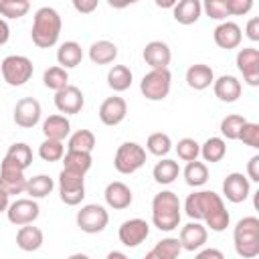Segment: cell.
I'll use <instances>...</instances> for the list:
<instances>
[{
	"label": "cell",
	"instance_id": "48",
	"mask_svg": "<svg viewBox=\"0 0 259 259\" xmlns=\"http://www.w3.org/2000/svg\"><path fill=\"white\" fill-rule=\"evenodd\" d=\"M245 32H247V38H249V40H253V42H257V40H259V18H257V16L249 18Z\"/></svg>",
	"mask_w": 259,
	"mask_h": 259
},
{
	"label": "cell",
	"instance_id": "31",
	"mask_svg": "<svg viewBox=\"0 0 259 259\" xmlns=\"http://www.w3.org/2000/svg\"><path fill=\"white\" fill-rule=\"evenodd\" d=\"M178 174H180V166L176 160H170V158L160 160L152 170V176L158 184H172L178 178Z\"/></svg>",
	"mask_w": 259,
	"mask_h": 259
},
{
	"label": "cell",
	"instance_id": "36",
	"mask_svg": "<svg viewBox=\"0 0 259 259\" xmlns=\"http://www.w3.org/2000/svg\"><path fill=\"white\" fill-rule=\"evenodd\" d=\"M42 83H45V87H49V89H53L57 93V91H61V89H65L69 85V73L59 65L49 67L42 73Z\"/></svg>",
	"mask_w": 259,
	"mask_h": 259
},
{
	"label": "cell",
	"instance_id": "9",
	"mask_svg": "<svg viewBox=\"0 0 259 259\" xmlns=\"http://www.w3.org/2000/svg\"><path fill=\"white\" fill-rule=\"evenodd\" d=\"M107 223H109V214L101 204H85L77 212V227L83 233L89 235L101 233L107 227Z\"/></svg>",
	"mask_w": 259,
	"mask_h": 259
},
{
	"label": "cell",
	"instance_id": "34",
	"mask_svg": "<svg viewBox=\"0 0 259 259\" xmlns=\"http://www.w3.org/2000/svg\"><path fill=\"white\" fill-rule=\"evenodd\" d=\"M227 154V144L223 138H208L202 146H200V156L204 158V162H221Z\"/></svg>",
	"mask_w": 259,
	"mask_h": 259
},
{
	"label": "cell",
	"instance_id": "14",
	"mask_svg": "<svg viewBox=\"0 0 259 259\" xmlns=\"http://www.w3.org/2000/svg\"><path fill=\"white\" fill-rule=\"evenodd\" d=\"M40 103L34 97H22L14 105V123L20 127H34L40 121Z\"/></svg>",
	"mask_w": 259,
	"mask_h": 259
},
{
	"label": "cell",
	"instance_id": "6",
	"mask_svg": "<svg viewBox=\"0 0 259 259\" xmlns=\"http://www.w3.org/2000/svg\"><path fill=\"white\" fill-rule=\"evenodd\" d=\"M172 87V73L168 69H152L140 81V91L150 101H162L168 97Z\"/></svg>",
	"mask_w": 259,
	"mask_h": 259
},
{
	"label": "cell",
	"instance_id": "39",
	"mask_svg": "<svg viewBox=\"0 0 259 259\" xmlns=\"http://www.w3.org/2000/svg\"><path fill=\"white\" fill-rule=\"evenodd\" d=\"M247 123V119L239 113H231L227 117H223L221 121V134L223 138L227 140H239V134H241V127Z\"/></svg>",
	"mask_w": 259,
	"mask_h": 259
},
{
	"label": "cell",
	"instance_id": "51",
	"mask_svg": "<svg viewBox=\"0 0 259 259\" xmlns=\"http://www.w3.org/2000/svg\"><path fill=\"white\" fill-rule=\"evenodd\" d=\"M8 38H10V26H8V22L4 18H0V47L6 45Z\"/></svg>",
	"mask_w": 259,
	"mask_h": 259
},
{
	"label": "cell",
	"instance_id": "21",
	"mask_svg": "<svg viewBox=\"0 0 259 259\" xmlns=\"http://www.w3.org/2000/svg\"><path fill=\"white\" fill-rule=\"evenodd\" d=\"M144 61L152 69H168L172 61V51L164 40H150L144 49Z\"/></svg>",
	"mask_w": 259,
	"mask_h": 259
},
{
	"label": "cell",
	"instance_id": "26",
	"mask_svg": "<svg viewBox=\"0 0 259 259\" xmlns=\"http://www.w3.org/2000/svg\"><path fill=\"white\" fill-rule=\"evenodd\" d=\"M57 61H59V67H63L65 71L77 67L83 61V49H81V45L75 42V40H65L57 49Z\"/></svg>",
	"mask_w": 259,
	"mask_h": 259
},
{
	"label": "cell",
	"instance_id": "42",
	"mask_svg": "<svg viewBox=\"0 0 259 259\" xmlns=\"http://www.w3.org/2000/svg\"><path fill=\"white\" fill-rule=\"evenodd\" d=\"M38 156L45 162H59L65 156V144L63 142H57V140H45L38 146Z\"/></svg>",
	"mask_w": 259,
	"mask_h": 259
},
{
	"label": "cell",
	"instance_id": "3",
	"mask_svg": "<svg viewBox=\"0 0 259 259\" xmlns=\"http://www.w3.org/2000/svg\"><path fill=\"white\" fill-rule=\"evenodd\" d=\"M180 198L172 190H162L152 198V223L160 231H174L180 225Z\"/></svg>",
	"mask_w": 259,
	"mask_h": 259
},
{
	"label": "cell",
	"instance_id": "7",
	"mask_svg": "<svg viewBox=\"0 0 259 259\" xmlns=\"http://www.w3.org/2000/svg\"><path fill=\"white\" fill-rule=\"evenodd\" d=\"M146 164V150L136 142H123L113 158V166L119 174H134Z\"/></svg>",
	"mask_w": 259,
	"mask_h": 259
},
{
	"label": "cell",
	"instance_id": "45",
	"mask_svg": "<svg viewBox=\"0 0 259 259\" xmlns=\"http://www.w3.org/2000/svg\"><path fill=\"white\" fill-rule=\"evenodd\" d=\"M202 8H204L206 16L212 18V20H223L225 22L227 16H229V10L225 6V0H206Z\"/></svg>",
	"mask_w": 259,
	"mask_h": 259
},
{
	"label": "cell",
	"instance_id": "47",
	"mask_svg": "<svg viewBox=\"0 0 259 259\" xmlns=\"http://www.w3.org/2000/svg\"><path fill=\"white\" fill-rule=\"evenodd\" d=\"M97 0H73V8L77 10V12H83V14H89V12H93L95 8H97Z\"/></svg>",
	"mask_w": 259,
	"mask_h": 259
},
{
	"label": "cell",
	"instance_id": "30",
	"mask_svg": "<svg viewBox=\"0 0 259 259\" xmlns=\"http://www.w3.org/2000/svg\"><path fill=\"white\" fill-rule=\"evenodd\" d=\"M132 79H134V75H132L130 67H125V65H113V67L107 71V85H109L113 91H117V93L130 89Z\"/></svg>",
	"mask_w": 259,
	"mask_h": 259
},
{
	"label": "cell",
	"instance_id": "23",
	"mask_svg": "<svg viewBox=\"0 0 259 259\" xmlns=\"http://www.w3.org/2000/svg\"><path fill=\"white\" fill-rule=\"evenodd\" d=\"M186 83L190 89L194 91H202L206 87H210L214 83V73L208 65L204 63H196V65H190L188 71H186Z\"/></svg>",
	"mask_w": 259,
	"mask_h": 259
},
{
	"label": "cell",
	"instance_id": "41",
	"mask_svg": "<svg viewBox=\"0 0 259 259\" xmlns=\"http://www.w3.org/2000/svg\"><path fill=\"white\" fill-rule=\"evenodd\" d=\"M30 10L28 0H0V16L4 18H22Z\"/></svg>",
	"mask_w": 259,
	"mask_h": 259
},
{
	"label": "cell",
	"instance_id": "28",
	"mask_svg": "<svg viewBox=\"0 0 259 259\" xmlns=\"http://www.w3.org/2000/svg\"><path fill=\"white\" fill-rule=\"evenodd\" d=\"M117 57V47L111 40H97L89 47V59L95 65H109Z\"/></svg>",
	"mask_w": 259,
	"mask_h": 259
},
{
	"label": "cell",
	"instance_id": "12",
	"mask_svg": "<svg viewBox=\"0 0 259 259\" xmlns=\"http://www.w3.org/2000/svg\"><path fill=\"white\" fill-rule=\"evenodd\" d=\"M237 69L243 73L247 85H259V51L253 47H245L237 53Z\"/></svg>",
	"mask_w": 259,
	"mask_h": 259
},
{
	"label": "cell",
	"instance_id": "17",
	"mask_svg": "<svg viewBox=\"0 0 259 259\" xmlns=\"http://www.w3.org/2000/svg\"><path fill=\"white\" fill-rule=\"evenodd\" d=\"M125 113H127V103L119 95H111V97H107L99 105V119L105 125H117V123H121L125 119Z\"/></svg>",
	"mask_w": 259,
	"mask_h": 259
},
{
	"label": "cell",
	"instance_id": "20",
	"mask_svg": "<svg viewBox=\"0 0 259 259\" xmlns=\"http://www.w3.org/2000/svg\"><path fill=\"white\" fill-rule=\"evenodd\" d=\"M206 237H208V231L204 225H200L198 221H192L188 225H184L180 229V247L186 249V251H196L200 249L204 243H206Z\"/></svg>",
	"mask_w": 259,
	"mask_h": 259
},
{
	"label": "cell",
	"instance_id": "8",
	"mask_svg": "<svg viewBox=\"0 0 259 259\" xmlns=\"http://www.w3.org/2000/svg\"><path fill=\"white\" fill-rule=\"evenodd\" d=\"M59 194L61 200L69 206L79 204L85 198V176L69 170H61L59 174Z\"/></svg>",
	"mask_w": 259,
	"mask_h": 259
},
{
	"label": "cell",
	"instance_id": "1",
	"mask_svg": "<svg viewBox=\"0 0 259 259\" xmlns=\"http://www.w3.org/2000/svg\"><path fill=\"white\" fill-rule=\"evenodd\" d=\"M184 210L192 221H204L206 227L214 233H221L229 227L231 214L221 198V194L212 190H196L186 196Z\"/></svg>",
	"mask_w": 259,
	"mask_h": 259
},
{
	"label": "cell",
	"instance_id": "32",
	"mask_svg": "<svg viewBox=\"0 0 259 259\" xmlns=\"http://www.w3.org/2000/svg\"><path fill=\"white\" fill-rule=\"evenodd\" d=\"M53 188H55V182H53V178L51 176H47V174H36V176H32V178H28L26 180V194L30 196V198H45V196H49L51 192H53Z\"/></svg>",
	"mask_w": 259,
	"mask_h": 259
},
{
	"label": "cell",
	"instance_id": "4",
	"mask_svg": "<svg viewBox=\"0 0 259 259\" xmlns=\"http://www.w3.org/2000/svg\"><path fill=\"white\" fill-rule=\"evenodd\" d=\"M235 251L243 259H253L259 255V219L243 217L233 229Z\"/></svg>",
	"mask_w": 259,
	"mask_h": 259
},
{
	"label": "cell",
	"instance_id": "25",
	"mask_svg": "<svg viewBox=\"0 0 259 259\" xmlns=\"http://www.w3.org/2000/svg\"><path fill=\"white\" fill-rule=\"evenodd\" d=\"M42 241H45L42 231L38 227H32V225H24L16 233V245H18V249H22L26 253L40 249L42 247Z\"/></svg>",
	"mask_w": 259,
	"mask_h": 259
},
{
	"label": "cell",
	"instance_id": "35",
	"mask_svg": "<svg viewBox=\"0 0 259 259\" xmlns=\"http://www.w3.org/2000/svg\"><path fill=\"white\" fill-rule=\"evenodd\" d=\"M182 174H184L186 184H188V186H194V188L202 186V184L208 180V168H206L204 162H198V160L188 162Z\"/></svg>",
	"mask_w": 259,
	"mask_h": 259
},
{
	"label": "cell",
	"instance_id": "2",
	"mask_svg": "<svg viewBox=\"0 0 259 259\" xmlns=\"http://www.w3.org/2000/svg\"><path fill=\"white\" fill-rule=\"evenodd\" d=\"M61 14L53 6H42L34 12L32 18V28H30V38L38 49H51L57 45L59 34H61Z\"/></svg>",
	"mask_w": 259,
	"mask_h": 259
},
{
	"label": "cell",
	"instance_id": "16",
	"mask_svg": "<svg viewBox=\"0 0 259 259\" xmlns=\"http://www.w3.org/2000/svg\"><path fill=\"white\" fill-rule=\"evenodd\" d=\"M251 192V184L247 180V176H243L241 172H231L227 174V178L223 180V194L229 202H243Z\"/></svg>",
	"mask_w": 259,
	"mask_h": 259
},
{
	"label": "cell",
	"instance_id": "24",
	"mask_svg": "<svg viewBox=\"0 0 259 259\" xmlns=\"http://www.w3.org/2000/svg\"><path fill=\"white\" fill-rule=\"evenodd\" d=\"M71 132V121L67 119V115H49L45 121H42V134H45V140H57V142H63Z\"/></svg>",
	"mask_w": 259,
	"mask_h": 259
},
{
	"label": "cell",
	"instance_id": "52",
	"mask_svg": "<svg viewBox=\"0 0 259 259\" xmlns=\"http://www.w3.org/2000/svg\"><path fill=\"white\" fill-rule=\"evenodd\" d=\"M8 204H10V196L0 188V212H6L8 210Z\"/></svg>",
	"mask_w": 259,
	"mask_h": 259
},
{
	"label": "cell",
	"instance_id": "10",
	"mask_svg": "<svg viewBox=\"0 0 259 259\" xmlns=\"http://www.w3.org/2000/svg\"><path fill=\"white\" fill-rule=\"evenodd\" d=\"M26 176L24 170L20 166H16L14 162H10L8 158L2 160L0 164V188L8 194V196H16L22 194L26 190Z\"/></svg>",
	"mask_w": 259,
	"mask_h": 259
},
{
	"label": "cell",
	"instance_id": "44",
	"mask_svg": "<svg viewBox=\"0 0 259 259\" xmlns=\"http://www.w3.org/2000/svg\"><path fill=\"white\" fill-rule=\"evenodd\" d=\"M239 140L249 146V148H259V123H253V121H247L243 127H241V134H239Z\"/></svg>",
	"mask_w": 259,
	"mask_h": 259
},
{
	"label": "cell",
	"instance_id": "38",
	"mask_svg": "<svg viewBox=\"0 0 259 259\" xmlns=\"http://www.w3.org/2000/svg\"><path fill=\"white\" fill-rule=\"evenodd\" d=\"M146 148L150 154L154 156H166L170 150H172V140L168 134H162V132H156V134H150L148 140H146Z\"/></svg>",
	"mask_w": 259,
	"mask_h": 259
},
{
	"label": "cell",
	"instance_id": "54",
	"mask_svg": "<svg viewBox=\"0 0 259 259\" xmlns=\"http://www.w3.org/2000/svg\"><path fill=\"white\" fill-rule=\"evenodd\" d=\"M67 259H91V257L85 255V253H73V255H69Z\"/></svg>",
	"mask_w": 259,
	"mask_h": 259
},
{
	"label": "cell",
	"instance_id": "29",
	"mask_svg": "<svg viewBox=\"0 0 259 259\" xmlns=\"http://www.w3.org/2000/svg\"><path fill=\"white\" fill-rule=\"evenodd\" d=\"M93 164V158L91 154L87 152H65L63 156V170H69V172H77V174H87L89 168Z\"/></svg>",
	"mask_w": 259,
	"mask_h": 259
},
{
	"label": "cell",
	"instance_id": "55",
	"mask_svg": "<svg viewBox=\"0 0 259 259\" xmlns=\"http://www.w3.org/2000/svg\"><path fill=\"white\" fill-rule=\"evenodd\" d=\"M144 259H160V257H158V255H154V253H152V251H148V253H146V257H144Z\"/></svg>",
	"mask_w": 259,
	"mask_h": 259
},
{
	"label": "cell",
	"instance_id": "37",
	"mask_svg": "<svg viewBox=\"0 0 259 259\" xmlns=\"http://www.w3.org/2000/svg\"><path fill=\"white\" fill-rule=\"evenodd\" d=\"M4 158H8L10 162H14V164L20 166L22 170H26V168L32 164V150H30L28 144L16 142V144H12V146L8 148V152H6Z\"/></svg>",
	"mask_w": 259,
	"mask_h": 259
},
{
	"label": "cell",
	"instance_id": "13",
	"mask_svg": "<svg viewBox=\"0 0 259 259\" xmlns=\"http://www.w3.org/2000/svg\"><path fill=\"white\" fill-rule=\"evenodd\" d=\"M148 235H150V225L144 219L123 221L117 231V237H119L121 245H125V247H138L140 243H144L148 239Z\"/></svg>",
	"mask_w": 259,
	"mask_h": 259
},
{
	"label": "cell",
	"instance_id": "33",
	"mask_svg": "<svg viewBox=\"0 0 259 259\" xmlns=\"http://www.w3.org/2000/svg\"><path fill=\"white\" fill-rule=\"evenodd\" d=\"M93 148H95V136H93L91 130H77L69 138V144H67L69 152H87V154H91Z\"/></svg>",
	"mask_w": 259,
	"mask_h": 259
},
{
	"label": "cell",
	"instance_id": "53",
	"mask_svg": "<svg viewBox=\"0 0 259 259\" xmlns=\"http://www.w3.org/2000/svg\"><path fill=\"white\" fill-rule=\"evenodd\" d=\"M105 259H130V257L125 253H121V251H109Z\"/></svg>",
	"mask_w": 259,
	"mask_h": 259
},
{
	"label": "cell",
	"instance_id": "19",
	"mask_svg": "<svg viewBox=\"0 0 259 259\" xmlns=\"http://www.w3.org/2000/svg\"><path fill=\"white\" fill-rule=\"evenodd\" d=\"M212 38L217 42V47L221 49H237L241 45V38H243V32H241V26L233 20H225L221 22L214 30H212Z\"/></svg>",
	"mask_w": 259,
	"mask_h": 259
},
{
	"label": "cell",
	"instance_id": "50",
	"mask_svg": "<svg viewBox=\"0 0 259 259\" xmlns=\"http://www.w3.org/2000/svg\"><path fill=\"white\" fill-rule=\"evenodd\" d=\"M194 259H225V255H223V251L210 247V249H202Z\"/></svg>",
	"mask_w": 259,
	"mask_h": 259
},
{
	"label": "cell",
	"instance_id": "27",
	"mask_svg": "<svg viewBox=\"0 0 259 259\" xmlns=\"http://www.w3.org/2000/svg\"><path fill=\"white\" fill-rule=\"evenodd\" d=\"M200 12H202V4L198 0H180L172 8L174 20L180 24H194L200 18Z\"/></svg>",
	"mask_w": 259,
	"mask_h": 259
},
{
	"label": "cell",
	"instance_id": "15",
	"mask_svg": "<svg viewBox=\"0 0 259 259\" xmlns=\"http://www.w3.org/2000/svg\"><path fill=\"white\" fill-rule=\"evenodd\" d=\"M83 103H85V97H83L81 89L75 85H67L65 89L55 93V107L65 115L79 113L83 109Z\"/></svg>",
	"mask_w": 259,
	"mask_h": 259
},
{
	"label": "cell",
	"instance_id": "49",
	"mask_svg": "<svg viewBox=\"0 0 259 259\" xmlns=\"http://www.w3.org/2000/svg\"><path fill=\"white\" fill-rule=\"evenodd\" d=\"M247 180L259 182V156H253L247 162Z\"/></svg>",
	"mask_w": 259,
	"mask_h": 259
},
{
	"label": "cell",
	"instance_id": "43",
	"mask_svg": "<svg viewBox=\"0 0 259 259\" xmlns=\"http://www.w3.org/2000/svg\"><path fill=\"white\" fill-rule=\"evenodd\" d=\"M176 152H178V158L184 160V162H192L198 158L200 154V144L192 138H182L178 144H176Z\"/></svg>",
	"mask_w": 259,
	"mask_h": 259
},
{
	"label": "cell",
	"instance_id": "46",
	"mask_svg": "<svg viewBox=\"0 0 259 259\" xmlns=\"http://www.w3.org/2000/svg\"><path fill=\"white\" fill-rule=\"evenodd\" d=\"M229 16H243L253 8V0H225Z\"/></svg>",
	"mask_w": 259,
	"mask_h": 259
},
{
	"label": "cell",
	"instance_id": "22",
	"mask_svg": "<svg viewBox=\"0 0 259 259\" xmlns=\"http://www.w3.org/2000/svg\"><path fill=\"white\" fill-rule=\"evenodd\" d=\"M212 89H214V95L225 103L237 101L241 97V91H243L241 81L237 77H233V75H221L219 79H214Z\"/></svg>",
	"mask_w": 259,
	"mask_h": 259
},
{
	"label": "cell",
	"instance_id": "11",
	"mask_svg": "<svg viewBox=\"0 0 259 259\" xmlns=\"http://www.w3.org/2000/svg\"><path fill=\"white\" fill-rule=\"evenodd\" d=\"M38 214H40V208L34 198H16L14 202L8 204V210H6L8 221L16 227L32 225L38 219Z\"/></svg>",
	"mask_w": 259,
	"mask_h": 259
},
{
	"label": "cell",
	"instance_id": "5",
	"mask_svg": "<svg viewBox=\"0 0 259 259\" xmlns=\"http://www.w3.org/2000/svg\"><path fill=\"white\" fill-rule=\"evenodd\" d=\"M0 71H2V79L10 87H20V85H24L32 77L34 65L24 55H8V57L2 59Z\"/></svg>",
	"mask_w": 259,
	"mask_h": 259
},
{
	"label": "cell",
	"instance_id": "18",
	"mask_svg": "<svg viewBox=\"0 0 259 259\" xmlns=\"http://www.w3.org/2000/svg\"><path fill=\"white\" fill-rule=\"evenodd\" d=\"M103 198L107 202V206H111L113 210H123L132 204L134 200V194H132V188L119 180H113L105 186V192H103Z\"/></svg>",
	"mask_w": 259,
	"mask_h": 259
},
{
	"label": "cell",
	"instance_id": "40",
	"mask_svg": "<svg viewBox=\"0 0 259 259\" xmlns=\"http://www.w3.org/2000/svg\"><path fill=\"white\" fill-rule=\"evenodd\" d=\"M182 247H180V241L174 239V237H166L162 241H158L152 249L154 255H158L160 259H178Z\"/></svg>",
	"mask_w": 259,
	"mask_h": 259
}]
</instances>
